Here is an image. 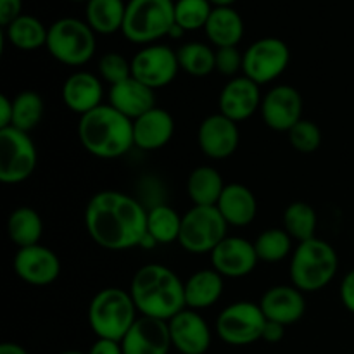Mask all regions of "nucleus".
<instances>
[{
	"label": "nucleus",
	"instance_id": "f257e3e1",
	"mask_svg": "<svg viewBox=\"0 0 354 354\" xmlns=\"http://www.w3.org/2000/svg\"><path fill=\"white\" fill-rule=\"evenodd\" d=\"M90 239L106 251L140 248L147 235V209L135 197L120 190H102L85 207Z\"/></svg>",
	"mask_w": 354,
	"mask_h": 354
},
{
	"label": "nucleus",
	"instance_id": "f03ea898",
	"mask_svg": "<svg viewBox=\"0 0 354 354\" xmlns=\"http://www.w3.org/2000/svg\"><path fill=\"white\" fill-rule=\"evenodd\" d=\"M130 294L140 317L169 322L187 308L185 282L165 265H145L135 272Z\"/></svg>",
	"mask_w": 354,
	"mask_h": 354
},
{
	"label": "nucleus",
	"instance_id": "7ed1b4c3",
	"mask_svg": "<svg viewBox=\"0 0 354 354\" xmlns=\"http://www.w3.org/2000/svg\"><path fill=\"white\" fill-rule=\"evenodd\" d=\"M78 138L88 154L99 159H118L135 147L133 121L111 104H102L80 116Z\"/></svg>",
	"mask_w": 354,
	"mask_h": 354
},
{
	"label": "nucleus",
	"instance_id": "20e7f679",
	"mask_svg": "<svg viewBox=\"0 0 354 354\" xmlns=\"http://www.w3.org/2000/svg\"><path fill=\"white\" fill-rule=\"evenodd\" d=\"M339 270V256L324 239L299 242L290 258V280L301 292H317L334 280Z\"/></svg>",
	"mask_w": 354,
	"mask_h": 354
},
{
	"label": "nucleus",
	"instance_id": "39448f33",
	"mask_svg": "<svg viewBox=\"0 0 354 354\" xmlns=\"http://www.w3.org/2000/svg\"><path fill=\"white\" fill-rule=\"evenodd\" d=\"M137 318L138 310L130 290L120 287L99 290L88 304V325L97 339L121 342Z\"/></svg>",
	"mask_w": 354,
	"mask_h": 354
},
{
	"label": "nucleus",
	"instance_id": "423d86ee",
	"mask_svg": "<svg viewBox=\"0 0 354 354\" xmlns=\"http://www.w3.org/2000/svg\"><path fill=\"white\" fill-rule=\"evenodd\" d=\"M175 26V0H128L121 33L145 47L168 37Z\"/></svg>",
	"mask_w": 354,
	"mask_h": 354
},
{
	"label": "nucleus",
	"instance_id": "0eeeda50",
	"mask_svg": "<svg viewBox=\"0 0 354 354\" xmlns=\"http://www.w3.org/2000/svg\"><path fill=\"white\" fill-rule=\"evenodd\" d=\"M95 31L78 17H61L48 26L47 50L64 66L80 68L95 55Z\"/></svg>",
	"mask_w": 354,
	"mask_h": 354
},
{
	"label": "nucleus",
	"instance_id": "6e6552de",
	"mask_svg": "<svg viewBox=\"0 0 354 354\" xmlns=\"http://www.w3.org/2000/svg\"><path fill=\"white\" fill-rule=\"evenodd\" d=\"M227 232L228 223L216 206H192L182 216L178 244L190 254H211Z\"/></svg>",
	"mask_w": 354,
	"mask_h": 354
},
{
	"label": "nucleus",
	"instance_id": "1a4fd4ad",
	"mask_svg": "<svg viewBox=\"0 0 354 354\" xmlns=\"http://www.w3.org/2000/svg\"><path fill=\"white\" fill-rule=\"evenodd\" d=\"M265 325L266 317L259 304L237 301L218 315L214 330L225 344L249 346L263 339Z\"/></svg>",
	"mask_w": 354,
	"mask_h": 354
},
{
	"label": "nucleus",
	"instance_id": "9d476101",
	"mask_svg": "<svg viewBox=\"0 0 354 354\" xmlns=\"http://www.w3.org/2000/svg\"><path fill=\"white\" fill-rule=\"evenodd\" d=\"M38 154L30 133L17 128L0 130V182L17 185L33 175Z\"/></svg>",
	"mask_w": 354,
	"mask_h": 354
},
{
	"label": "nucleus",
	"instance_id": "9b49d317",
	"mask_svg": "<svg viewBox=\"0 0 354 354\" xmlns=\"http://www.w3.org/2000/svg\"><path fill=\"white\" fill-rule=\"evenodd\" d=\"M290 64V48L277 37H265L252 41L244 52L242 75L254 83L268 85L286 73Z\"/></svg>",
	"mask_w": 354,
	"mask_h": 354
},
{
	"label": "nucleus",
	"instance_id": "f8f14e48",
	"mask_svg": "<svg viewBox=\"0 0 354 354\" xmlns=\"http://www.w3.org/2000/svg\"><path fill=\"white\" fill-rule=\"evenodd\" d=\"M178 71L176 50L165 44L145 45L131 59V76L152 90L168 86Z\"/></svg>",
	"mask_w": 354,
	"mask_h": 354
},
{
	"label": "nucleus",
	"instance_id": "ddd939ff",
	"mask_svg": "<svg viewBox=\"0 0 354 354\" xmlns=\"http://www.w3.org/2000/svg\"><path fill=\"white\" fill-rule=\"evenodd\" d=\"M241 142V131L235 121L221 113L204 118L197 130V144L206 158L221 161L235 154Z\"/></svg>",
	"mask_w": 354,
	"mask_h": 354
},
{
	"label": "nucleus",
	"instance_id": "4468645a",
	"mask_svg": "<svg viewBox=\"0 0 354 354\" xmlns=\"http://www.w3.org/2000/svg\"><path fill=\"white\" fill-rule=\"evenodd\" d=\"M303 97L290 85L273 86L261 102V116L268 128L275 131H289L303 120Z\"/></svg>",
	"mask_w": 354,
	"mask_h": 354
},
{
	"label": "nucleus",
	"instance_id": "2eb2a0df",
	"mask_svg": "<svg viewBox=\"0 0 354 354\" xmlns=\"http://www.w3.org/2000/svg\"><path fill=\"white\" fill-rule=\"evenodd\" d=\"M12 265L16 275L35 287L50 286L61 275L59 256L41 244L17 249Z\"/></svg>",
	"mask_w": 354,
	"mask_h": 354
},
{
	"label": "nucleus",
	"instance_id": "dca6fc26",
	"mask_svg": "<svg viewBox=\"0 0 354 354\" xmlns=\"http://www.w3.org/2000/svg\"><path fill=\"white\" fill-rule=\"evenodd\" d=\"M213 268L223 279H242L252 273L259 263L254 242L242 237H227L211 252Z\"/></svg>",
	"mask_w": 354,
	"mask_h": 354
},
{
	"label": "nucleus",
	"instance_id": "f3484780",
	"mask_svg": "<svg viewBox=\"0 0 354 354\" xmlns=\"http://www.w3.org/2000/svg\"><path fill=\"white\" fill-rule=\"evenodd\" d=\"M169 337L178 354H206L211 348V328L199 311L185 308L168 322Z\"/></svg>",
	"mask_w": 354,
	"mask_h": 354
},
{
	"label": "nucleus",
	"instance_id": "a211bd4d",
	"mask_svg": "<svg viewBox=\"0 0 354 354\" xmlns=\"http://www.w3.org/2000/svg\"><path fill=\"white\" fill-rule=\"evenodd\" d=\"M261 86L249 80L248 76H235L221 88L218 107L223 116L235 123L249 120L261 109Z\"/></svg>",
	"mask_w": 354,
	"mask_h": 354
},
{
	"label": "nucleus",
	"instance_id": "6ab92c4d",
	"mask_svg": "<svg viewBox=\"0 0 354 354\" xmlns=\"http://www.w3.org/2000/svg\"><path fill=\"white\" fill-rule=\"evenodd\" d=\"M124 354H169L173 348L168 322L138 317L121 341Z\"/></svg>",
	"mask_w": 354,
	"mask_h": 354
},
{
	"label": "nucleus",
	"instance_id": "aec40b11",
	"mask_svg": "<svg viewBox=\"0 0 354 354\" xmlns=\"http://www.w3.org/2000/svg\"><path fill=\"white\" fill-rule=\"evenodd\" d=\"M259 306H261L266 320L282 324L283 327L297 324L306 313L304 292H301L292 283L270 287L261 296Z\"/></svg>",
	"mask_w": 354,
	"mask_h": 354
},
{
	"label": "nucleus",
	"instance_id": "412c9836",
	"mask_svg": "<svg viewBox=\"0 0 354 354\" xmlns=\"http://www.w3.org/2000/svg\"><path fill=\"white\" fill-rule=\"evenodd\" d=\"M61 97L69 111L76 113L78 116H83L95 107L102 106V82L93 73L76 71L66 78L61 90Z\"/></svg>",
	"mask_w": 354,
	"mask_h": 354
},
{
	"label": "nucleus",
	"instance_id": "4be33fe9",
	"mask_svg": "<svg viewBox=\"0 0 354 354\" xmlns=\"http://www.w3.org/2000/svg\"><path fill=\"white\" fill-rule=\"evenodd\" d=\"M175 135V120L162 107L156 106L133 121L135 147L142 151L162 149Z\"/></svg>",
	"mask_w": 354,
	"mask_h": 354
},
{
	"label": "nucleus",
	"instance_id": "5701e85b",
	"mask_svg": "<svg viewBox=\"0 0 354 354\" xmlns=\"http://www.w3.org/2000/svg\"><path fill=\"white\" fill-rule=\"evenodd\" d=\"M156 90L135 80L133 76L109 88V104L131 121L156 107Z\"/></svg>",
	"mask_w": 354,
	"mask_h": 354
},
{
	"label": "nucleus",
	"instance_id": "b1692460",
	"mask_svg": "<svg viewBox=\"0 0 354 354\" xmlns=\"http://www.w3.org/2000/svg\"><path fill=\"white\" fill-rule=\"evenodd\" d=\"M228 227H248L258 213V201L252 190L242 183H228L216 204Z\"/></svg>",
	"mask_w": 354,
	"mask_h": 354
},
{
	"label": "nucleus",
	"instance_id": "393cba45",
	"mask_svg": "<svg viewBox=\"0 0 354 354\" xmlns=\"http://www.w3.org/2000/svg\"><path fill=\"white\" fill-rule=\"evenodd\" d=\"M223 277L214 268L192 273L185 282V304L189 310H206L214 306L223 294Z\"/></svg>",
	"mask_w": 354,
	"mask_h": 354
},
{
	"label": "nucleus",
	"instance_id": "a878e982",
	"mask_svg": "<svg viewBox=\"0 0 354 354\" xmlns=\"http://www.w3.org/2000/svg\"><path fill=\"white\" fill-rule=\"evenodd\" d=\"M204 31L216 48L237 47L244 37V21L234 7H214Z\"/></svg>",
	"mask_w": 354,
	"mask_h": 354
},
{
	"label": "nucleus",
	"instance_id": "bb28decb",
	"mask_svg": "<svg viewBox=\"0 0 354 354\" xmlns=\"http://www.w3.org/2000/svg\"><path fill=\"white\" fill-rule=\"evenodd\" d=\"M227 183L213 166H199L187 178V194L194 206H216Z\"/></svg>",
	"mask_w": 354,
	"mask_h": 354
},
{
	"label": "nucleus",
	"instance_id": "cd10ccee",
	"mask_svg": "<svg viewBox=\"0 0 354 354\" xmlns=\"http://www.w3.org/2000/svg\"><path fill=\"white\" fill-rule=\"evenodd\" d=\"M127 2L124 0H88L85 17L97 35H113L123 30Z\"/></svg>",
	"mask_w": 354,
	"mask_h": 354
},
{
	"label": "nucleus",
	"instance_id": "c85d7f7f",
	"mask_svg": "<svg viewBox=\"0 0 354 354\" xmlns=\"http://www.w3.org/2000/svg\"><path fill=\"white\" fill-rule=\"evenodd\" d=\"M44 234V220L33 207H16L7 220V235L17 248H30L40 244Z\"/></svg>",
	"mask_w": 354,
	"mask_h": 354
},
{
	"label": "nucleus",
	"instance_id": "c756f323",
	"mask_svg": "<svg viewBox=\"0 0 354 354\" xmlns=\"http://www.w3.org/2000/svg\"><path fill=\"white\" fill-rule=\"evenodd\" d=\"M3 30H6L7 41L19 50L31 52L47 45L48 28L38 17L30 14L19 16Z\"/></svg>",
	"mask_w": 354,
	"mask_h": 354
},
{
	"label": "nucleus",
	"instance_id": "7c9ffc66",
	"mask_svg": "<svg viewBox=\"0 0 354 354\" xmlns=\"http://www.w3.org/2000/svg\"><path fill=\"white\" fill-rule=\"evenodd\" d=\"M182 216L166 204H158L147 211V234L159 244L178 242Z\"/></svg>",
	"mask_w": 354,
	"mask_h": 354
},
{
	"label": "nucleus",
	"instance_id": "2f4dec72",
	"mask_svg": "<svg viewBox=\"0 0 354 354\" xmlns=\"http://www.w3.org/2000/svg\"><path fill=\"white\" fill-rule=\"evenodd\" d=\"M318 216L313 206L303 201L290 203L283 211V230L296 241L304 242L317 237Z\"/></svg>",
	"mask_w": 354,
	"mask_h": 354
},
{
	"label": "nucleus",
	"instance_id": "473e14b6",
	"mask_svg": "<svg viewBox=\"0 0 354 354\" xmlns=\"http://www.w3.org/2000/svg\"><path fill=\"white\" fill-rule=\"evenodd\" d=\"M178 64L187 75L203 78L214 71V50L203 41H187L176 50Z\"/></svg>",
	"mask_w": 354,
	"mask_h": 354
},
{
	"label": "nucleus",
	"instance_id": "72a5a7b5",
	"mask_svg": "<svg viewBox=\"0 0 354 354\" xmlns=\"http://www.w3.org/2000/svg\"><path fill=\"white\" fill-rule=\"evenodd\" d=\"M12 128L30 133L31 130L38 127V123L44 118L45 104L38 92L33 90H24L17 93L12 99Z\"/></svg>",
	"mask_w": 354,
	"mask_h": 354
},
{
	"label": "nucleus",
	"instance_id": "f704fd0d",
	"mask_svg": "<svg viewBox=\"0 0 354 354\" xmlns=\"http://www.w3.org/2000/svg\"><path fill=\"white\" fill-rule=\"evenodd\" d=\"M254 248L259 261L273 265V263L283 261L290 254L292 237L283 228H268L258 235Z\"/></svg>",
	"mask_w": 354,
	"mask_h": 354
},
{
	"label": "nucleus",
	"instance_id": "c9c22d12",
	"mask_svg": "<svg viewBox=\"0 0 354 354\" xmlns=\"http://www.w3.org/2000/svg\"><path fill=\"white\" fill-rule=\"evenodd\" d=\"M214 7L209 0H176L175 23L183 31H196L206 26Z\"/></svg>",
	"mask_w": 354,
	"mask_h": 354
},
{
	"label": "nucleus",
	"instance_id": "e433bc0d",
	"mask_svg": "<svg viewBox=\"0 0 354 354\" xmlns=\"http://www.w3.org/2000/svg\"><path fill=\"white\" fill-rule=\"evenodd\" d=\"M289 142L301 154H313L322 145V130L311 120H301L289 131Z\"/></svg>",
	"mask_w": 354,
	"mask_h": 354
},
{
	"label": "nucleus",
	"instance_id": "4c0bfd02",
	"mask_svg": "<svg viewBox=\"0 0 354 354\" xmlns=\"http://www.w3.org/2000/svg\"><path fill=\"white\" fill-rule=\"evenodd\" d=\"M99 75L109 86L131 78V61L118 52H107L99 59Z\"/></svg>",
	"mask_w": 354,
	"mask_h": 354
},
{
	"label": "nucleus",
	"instance_id": "58836bf2",
	"mask_svg": "<svg viewBox=\"0 0 354 354\" xmlns=\"http://www.w3.org/2000/svg\"><path fill=\"white\" fill-rule=\"evenodd\" d=\"M244 66V52L237 47H221L214 50V71L220 75L235 78L239 73H242Z\"/></svg>",
	"mask_w": 354,
	"mask_h": 354
},
{
	"label": "nucleus",
	"instance_id": "ea45409f",
	"mask_svg": "<svg viewBox=\"0 0 354 354\" xmlns=\"http://www.w3.org/2000/svg\"><path fill=\"white\" fill-rule=\"evenodd\" d=\"M19 16H23V0H0V24L3 28Z\"/></svg>",
	"mask_w": 354,
	"mask_h": 354
},
{
	"label": "nucleus",
	"instance_id": "a19ab883",
	"mask_svg": "<svg viewBox=\"0 0 354 354\" xmlns=\"http://www.w3.org/2000/svg\"><path fill=\"white\" fill-rule=\"evenodd\" d=\"M339 296H341V303L344 304L346 310L354 315V270L346 273L342 279Z\"/></svg>",
	"mask_w": 354,
	"mask_h": 354
},
{
	"label": "nucleus",
	"instance_id": "79ce46f5",
	"mask_svg": "<svg viewBox=\"0 0 354 354\" xmlns=\"http://www.w3.org/2000/svg\"><path fill=\"white\" fill-rule=\"evenodd\" d=\"M88 354H124L123 346L118 341H111V339H97L90 348Z\"/></svg>",
	"mask_w": 354,
	"mask_h": 354
},
{
	"label": "nucleus",
	"instance_id": "37998d69",
	"mask_svg": "<svg viewBox=\"0 0 354 354\" xmlns=\"http://www.w3.org/2000/svg\"><path fill=\"white\" fill-rule=\"evenodd\" d=\"M283 335H286V327L282 324L266 320L265 330H263V341H266L268 344H277V342L282 341Z\"/></svg>",
	"mask_w": 354,
	"mask_h": 354
},
{
	"label": "nucleus",
	"instance_id": "c03bdc74",
	"mask_svg": "<svg viewBox=\"0 0 354 354\" xmlns=\"http://www.w3.org/2000/svg\"><path fill=\"white\" fill-rule=\"evenodd\" d=\"M12 100L3 93V95L0 97V130L12 127Z\"/></svg>",
	"mask_w": 354,
	"mask_h": 354
},
{
	"label": "nucleus",
	"instance_id": "a18cd8bd",
	"mask_svg": "<svg viewBox=\"0 0 354 354\" xmlns=\"http://www.w3.org/2000/svg\"><path fill=\"white\" fill-rule=\"evenodd\" d=\"M0 354H30L21 344L16 342H3L0 346Z\"/></svg>",
	"mask_w": 354,
	"mask_h": 354
},
{
	"label": "nucleus",
	"instance_id": "49530a36",
	"mask_svg": "<svg viewBox=\"0 0 354 354\" xmlns=\"http://www.w3.org/2000/svg\"><path fill=\"white\" fill-rule=\"evenodd\" d=\"M237 0H209V3L213 7H232Z\"/></svg>",
	"mask_w": 354,
	"mask_h": 354
},
{
	"label": "nucleus",
	"instance_id": "de8ad7c7",
	"mask_svg": "<svg viewBox=\"0 0 354 354\" xmlns=\"http://www.w3.org/2000/svg\"><path fill=\"white\" fill-rule=\"evenodd\" d=\"M183 33H185V31H183L182 28H180L178 24L175 23V26L171 28V31H169L168 37H169V38H180V37H183Z\"/></svg>",
	"mask_w": 354,
	"mask_h": 354
},
{
	"label": "nucleus",
	"instance_id": "09e8293b",
	"mask_svg": "<svg viewBox=\"0 0 354 354\" xmlns=\"http://www.w3.org/2000/svg\"><path fill=\"white\" fill-rule=\"evenodd\" d=\"M59 354H88V353H82V351H64V353H59Z\"/></svg>",
	"mask_w": 354,
	"mask_h": 354
},
{
	"label": "nucleus",
	"instance_id": "8fccbe9b",
	"mask_svg": "<svg viewBox=\"0 0 354 354\" xmlns=\"http://www.w3.org/2000/svg\"><path fill=\"white\" fill-rule=\"evenodd\" d=\"M71 2H76V3H83V2H85V3H88V0H71Z\"/></svg>",
	"mask_w": 354,
	"mask_h": 354
}]
</instances>
